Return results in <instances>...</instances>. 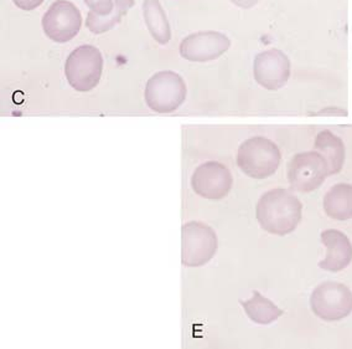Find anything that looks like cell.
I'll return each mask as SVG.
<instances>
[{
	"label": "cell",
	"instance_id": "16",
	"mask_svg": "<svg viewBox=\"0 0 352 349\" xmlns=\"http://www.w3.org/2000/svg\"><path fill=\"white\" fill-rule=\"evenodd\" d=\"M248 318L258 324H271L283 316L284 311L271 299H265L258 291H253V297L247 301H239Z\"/></svg>",
	"mask_w": 352,
	"mask_h": 349
},
{
	"label": "cell",
	"instance_id": "18",
	"mask_svg": "<svg viewBox=\"0 0 352 349\" xmlns=\"http://www.w3.org/2000/svg\"><path fill=\"white\" fill-rule=\"evenodd\" d=\"M92 13L104 17L113 12L116 0H83Z\"/></svg>",
	"mask_w": 352,
	"mask_h": 349
},
{
	"label": "cell",
	"instance_id": "9",
	"mask_svg": "<svg viewBox=\"0 0 352 349\" xmlns=\"http://www.w3.org/2000/svg\"><path fill=\"white\" fill-rule=\"evenodd\" d=\"M232 184V174L228 168L212 160L197 167L191 178V187L196 194L208 200L223 199Z\"/></svg>",
	"mask_w": 352,
	"mask_h": 349
},
{
	"label": "cell",
	"instance_id": "4",
	"mask_svg": "<svg viewBox=\"0 0 352 349\" xmlns=\"http://www.w3.org/2000/svg\"><path fill=\"white\" fill-rule=\"evenodd\" d=\"M145 102L157 114L174 112L186 98V85L174 71H160L145 86Z\"/></svg>",
	"mask_w": 352,
	"mask_h": 349
},
{
	"label": "cell",
	"instance_id": "12",
	"mask_svg": "<svg viewBox=\"0 0 352 349\" xmlns=\"http://www.w3.org/2000/svg\"><path fill=\"white\" fill-rule=\"evenodd\" d=\"M321 242L327 248V256L319 262L321 270L329 273H340L350 265L352 260V244L349 237L335 229H327L321 233Z\"/></svg>",
	"mask_w": 352,
	"mask_h": 349
},
{
	"label": "cell",
	"instance_id": "10",
	"mask_svg": "<svg viewBox=\"0 0 352 349\" xmlns=\"http://www.w3.org/2000/svg\"><path fill=\"white\" fill-rule=\"evenodd\" d=\"M253 75L264 89L270 91L282 89L289 80V59L278 49L263 51L254 59Z\"/></svg>",
	"mask_w": 352,
	"mask_h": 349
},
{
	"label": "cell",
	"instance_id": "2",
	"mask_svg": "<svg viewBox=\"0 0 352 349\" xmlns=\"http://www.w3.org/2000/svg\"><path fill=\"white\" fill-rule=\"evenodd\" d=\"M282 154L276 143L264 137L245 140L237 152V165L245 176L253 179L268 178L280 165Z\"/></svg>",
	"mask_w": 352,
	"mask_h": 349
},
{
	"label": "cell",
	"instance_id": "19",
	"mask_svg": "<svg viewBox=\"0 0 352 349\" xmlns=\"http://www.w3.org/2000/svg\"><path fill=\"white\" fill-rule=\"evenodd\" d=\"M13 1L16 7L25 10V12L34 10L44 3V0H13Z\"/></svg>",
	"mask_w": 352,
	"mask_h": 349
},
{
	"label": "cell",
	"instance_id": "5",
	"mask_svg": "<svg viewBox=\"0 0 352 349\" xmlns=\"http://www.w3.org/2000/svg\"><path fill=\"white\" fill-rule=\"evenodd\" d=\"M310 307L322 321L338 322L352 313V291L340 282H322L311 293Z\"/></svg>",
	"mask_w": 352,
	"mask_h": 349
},
{
	"label": "cell",
	"instance_id": "20",
	"mask_svg": "<svg viewBox=\"0 0 352 349\" xmlns=\"http://www.w3.org/2000/svg\"><path fill=\"white\" fill-rule=\"evenodd\" d=\"M234 6H237L239 8H252L253 6H256L259 0H231Z\"/></svg>",
	"mask_w": 352,
	"mask_h": 349
},
{
	"label": "cell",
	"instance_id": "14",
	"mask_svg": "<svg viewBox=\"0 0 352 349\" xmlns=\"http://www.w3.org/2000/svg\"><path fill=\"white\" fill-rule=\"evenodd\" d=\"M314 148L327 160L329 176L340 173L345 163V145L340 137L330 131H322L315 138Z\"/></svg>",
	"mask_w": 352,
	"mask_h": 349
},
{
	"label": "cell",
	"instance_id": "11",
	"mask_svg": "<svg viewBox=\"0 0 352 349\" xmlns=\"http://www.w3.org/2000/svg\"><path fill=\"white\" fill-rule=\"evenodd\" d=\"M230 46V39L222 32H199L184 39L180 55L192 63H208L223 55Z\"/></svg>",
	"mask_w": 352,
	"mask_h": 349
},
{
	"label": "cell",
	"instance_id": "3",
	"mask_svg": "<svg viewBox=\"0 0 352 349\" xmlns=\"http://www.w3.org/2000/svg\"><path fill=\"white\" fill-rule=\"evenodd\" d=\"M103 71L101 51L92 45H82L69 54L65 75L69 86L78 92H88L100 83Z\"/></svg>",
	"mask_w": 352,
	"mask_h": 349
},
{
	"label": "cell",
	"instance_id": "8",
	"mask_svg": "<svg viewBox=\"0 0 352 349\" xmlns=\"http://www.w3.org/2000/svg\"><path fill=\"white\" fill-rule=\"evenodd\" d=\"M82 25V15L75 4L67 0H57L43 18V29L47 38L63 44L75 38Z\"/></svg>",
	"mask_w": 352,
	"mask_h": 349
},
{
	"label": "cell",
	"instance_id": "6",
	"mask_svg": "<svg viewBox=\"0 0 352 349\" xmlns=\"http://www.w3.org/2000/svg\"><path fill=\"white\" fill-rule=\"evenodd\" d=\"M182 262L188 267L206 265L217 251V236L214 229L200 222H189L182 228Z\"/></svg>",
	"mask_w": 352,
	"mask_h": 349
},
{
	"label": "cell",
	"instance_id": "7",
	"mask_svg": "<svg viewBox=\"0 0 352 349\" xmlns=\"http://www.w3.org/2000/svg\"><path fill=\"white\" fill-rule=\"evenodd\" d=\"M329 177L327 160L316 151L298 153L288 165L290 188L299 193H311Z\"/></svg>",
	"mask_w": 352,
	"mask_h": 349
},
{
	"label": "cell",
	"instance_id": "13",
	"mask_svg": "<svg viewBox=\"0 0 352 349\" xmlns=\"http://www.w3.org/2000/svg\"><path fill=\"white\" fill-rule=\"evenodd\" d=\"M322 207L329 218L339 222L352 219V184L333 185L327 191Z\"/></svg>",
	"mask_w": 352,
	"mask_h": 349
},
{
	"label": "cell",
	"instance_id": "15",
	"mask_svg": "<svg viewBox=\"0 0 352 349\" xmlns=\"http://www.w3.org/2000/svg\"><path fill=\"white\" fill-rule=\"evenodd\" d=\"M143 15L146 28L157 44H168L171 39V29L160 1L144 0Z\"/></svg>",
	"mask_w": 352,
	"mask_h": 349
},
{
	"label": "cell",
	"instance_id": "17",
	"mask_svg": "<svg viewBox=\"0 0 352 349\" xmlns=\"http://www.w3.org/2000/svg\"><path fill=\"white\" fill-rule=\"evenodd\" d=\"M134 0H116L113 12L104 17H100L89 12L86 19V26L94 34H103L113 29L120 23L126 12L133 7Z\"/></svg>",
	"mask_w": 352,
	"mask_h": 349
},
{
	"label": "cell",
	"instance_id": "1",
	"mask_svg": "<svg viewBox=\"0 0 352 349\" xmlns=\"http://www.w3.org/2000/svg\"><path fill=\"white\" fill-rule=\"evenodd\" d=\"M302 204L287 189H272L258 200L256 216L261 228L273 235H288L302 220Z\"/></svg>",
	"mask_w": 352,
	"mask_h": 349
}]
</instances>
